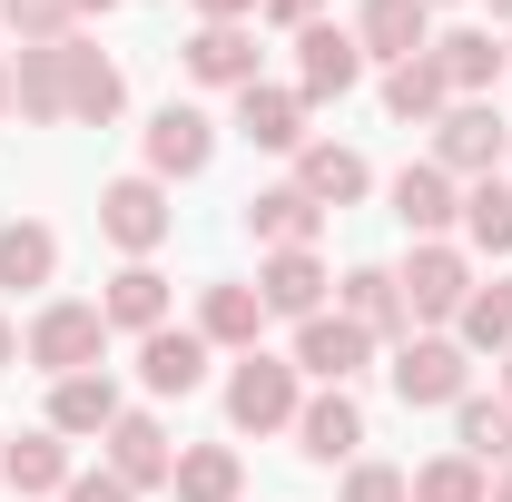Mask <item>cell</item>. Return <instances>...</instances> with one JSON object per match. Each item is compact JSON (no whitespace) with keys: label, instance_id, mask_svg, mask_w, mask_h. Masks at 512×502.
<instances>
[{"label":"cell","instance_id":"6da1fadb","mask_svg":"<svg viewBox=\"0 0 512 502\" xmlns=\"http://www.w3.org/2000/svg\"><path fill=\"white\" fill-rule=\"evenodd\" d=\"M512 158V119L493 99H453L444 119H434V168H444L453 188H473V178H503Z\"/></svg>","mask_w":512,"mask_h":502},{"label":"cell","instance_id":"7a4b0ae2","mask_svg":"<svg viewBox=\"0 0 512 502\" xmlns=\"http://www.w3.org/2000/svg\"><path fill=\"white\" fill-rule=\"evenodd\" d=\"M296 404H306V375L286 365V355H237V375H227V424L237 434H296Z\"/></svg>","mask_w":512,"mask_h":502},{"label":"cell","instance_id":"3957f363","mask_svg":"<svg viewBox=\"0 0 512 502\" xmlns=\"http://www.w3.org/2000/svg\"><path fill=\"white\" fill-rule=\"evenodd\" d=\"M20 355H30V365H40L50 384H60V375H89V365L109 355V315H99V306H79V296H60V306H40V315H30Z\"/></svg>","mask_w":512,"mask_h":502},{"label":"cell","instance_id":"277c9868","mask_svg":"<svg viewBox=\"0 0 512 502\" xmlns=\"http://www.w3.org/2000/svg\"><path fill=\"white\" fill-rule=\"evenodd\" d=\"M394 286H404V315H414V335H424V325H453V315H463V296H473V256L444 247V237H424V247L394 266Z\"/></svg>","mask_w":512,"mask_h":502},{"label":"cell","instance_id":"5b68a950","mask_svg":"<svg viewBox=\"0 0 512 502\" xmlns=\"http://www.w3.org/2000/svg\"><path fill=\"white\" fill-rule=\"evenodd\" d=\"M394 394H404V414L463 404V394H473V355H463L453 335H404V345H394Z\"/></svg>","mask_w":512,"mask_h":502},{"label":"cell","instance_id":"8992f818","mask_svg":"<svg viewBox=\"0 0 512 502\" xmlns=\"http://www.w3.org/2000/svg\"><path fill=\"white\" fill-rule=\"evenodd\" d=\"M168 227H178V207H168V188L138 168V178H109L99 188V237L109 247H128V256H158L168 247Z\"/></svg>","mask_w":512,"mask_h":502},{"label":"cell","instance_id":"52a82bcc","mask_svg":"<svg viewBox=\"0 0 512 502\" xmlns=\"http://www.w3.org/2000/svg\"><path fill=\"white\" fill-rule=\"evenodd\" d=\"M286 365H296V375H316V384H355L365 365H375V335H365L355 315H306Z\"/></svg>","mask_w":512,"mask_h":502},{"label":"cell","instance_id":"ba28073f","mask_svg":"<svg viewBox=\"0 0 512 502\" xmlns=\"http://www.w3.org/2000/svg\"><path fill=\"white\" fill-rule=\"evenodd\" d=\"M296 453L306 463H365V404L345 394V384H325L296 404Z\"/></svg>","mask_w":512,"mask_h":502},{"label":"cell","instance_id":"9c48e42d","mask_svg":"<svg viewBox=\"0 0 512 502\" xmlns=\"http://www.w3.org/2000/svg\"><path fill=\"white\" fill-rule=\"evenodd\" d=\"M207 158H217V119L168 99V109L148 119V178H158V188H168V178H207Z\"/></svg>","mask_w":512,"mask_h":502},{"label":"cell","instance_id":"30bf717a","mask_svg":"<svg viewBox=\"0 0 512 502\" xmlns=\"http://www.w3.org/2000/svg\"><path fill=\"white\" fill-rule=\"evenodd\" d=\"M99 443H109V473H119L128 493H158V483L178 473V443H168V424H158V414H138V404H128V414H119Z\"/></svg>","mask_w":512,"mask_h":502},{"label":"cell","instance_id":"8fae6325","mask_svg":"<svg viewBox=\"0 0 512 502\" xmlns=\"http://www.w3.org/2000/svg\"><path fill=\"white\" fill-rule=\"evenodd\" d=\"M365 79V50H355V30H335V20H306L296 30V99H345Z\"/></svg>","mask_w":512,"mask_h":502},{"label":"cell","instance_id":"7c38bea8","mask_svg":"<svg viewBox=\"0 0 512 502\" xmlns=\"http://www.w3.org/2000/svg\"><path fill=\"white\" fill-rule=\"evenodd\" d=\"M325 286H335V276H325L316 247H266V266H256L266 315H296V325H306V315H325Z\"/></svg>","mask_w":512,"mask_h":502},{"label":"cell","instance_id":"4fadbf2b","mask_svg":"<svg viewBox=\"0 0 512 502\" xmlns=\"http://www.w3.org/2000/svg\"><path fill=\"white\" fill-rule=\"evenodd\" d=\"M355 50H365V60H424V50H434V10H424V0H365V10H355Z\"/></svg>","mask_w":512,"mask_h":502},{"label":"cell","instance_id":"5bb4252c","mask_svg":"<svg viewBox=\"0 0 512 502\" xmlns=\"http://www.w3.org/2000/svg\"><path fill=\"white\" fill-rule=\"evenodd\" d=\"M394 217H404V237L424 247V237L463 227V188H453L434 158H414V168H394Z\"/></svg>","mask_w":512,"mask_h":502},{"label":"cell","instance_id":"9a60e30c","mask_svg":"<svg viewBox=\"0 0 512 502\" xmlns=\"http://www.w3.org/2000/svg\"><path fill=\"white\" fill-rule=\"evenodd\" d=\"M237 138H247V148H276V158H296V148H306V99L276 89V79H247V89H237Z\"/></svg>","mask_w":512,"mask_h":502},{"label":"cell","instance_id":"2e32d148","mask_svg":"<svg viewBox=\"0 0 512 502\" xmlns=\"http://www.w3.org/2000/svg\"><path fill=\"white\" fill-rule=\"evenodd\" d=\"M207 355H217V345H207L197 325H158V335H138V384H148V394H197V384H207Z\"/></svg>","mask_w":512,"mask_h":502},{"label":"cell","instance_id":"e0dca14e","mask_svg":"<svg viewBox=\"0 0 512 502\" xmlns=\"http://www.w3.org/2000/svg\"><path fill=\"white\" fill-rule=\"evenodd\" d=\"M335 315H355V325H365V335H394V345H404V335H414V315H404V286H394V266H345V276H335Z\"/></svg>","mask_w":512,"mask_h":502},{"label":"cell","instance_id":"ac0fdd59","mask_svg":"<svg viewBox=\"0 0 512 502\" xmlns=\"http://www.w3.org/2000/svg\"><path fill=\"white\" fill-rule=\"evenodd\" d=\"M128 404H119V384H109V365H89V375H60L50 384V434L69 443H89V434H109Z\"/></svg>","mask_w":512,"mask_h":502},{"label":"cell","instance_id":"d6986e66","mask_svg":"<svg viewBox=\"0 0 512 502\" xmlns=\"http://www.w3.org/2000/svg\"><path fill=\"white\" fill-rule=\"evenodd\" d=\"M424 60L444 69V89H453V99H493V79L512 69V50L493 40V30H444Z\"/></svg>","mask_w":512,"mask_h":502},{"label":"cell","instance_id":"ffe728a7","mask_svg":"<svg viewBox=\"0 0 512 502\" xmlns=\"http://www.w3.org/2000/svg\"><path fill=\"white\" fill-rule=\"evenodd\" d=\"M99 315H109V335H158L168 325V276L148 256H128L119 276H109V296H99Z\"/></svg>","mask_w":512,"mask_h":502},{"label":"cell","instance_id":"44dd1931","mask_svg":"<svg viewBox=\"0 0 512 502\" xmlns=\"http://www.w3.org/2000/svg\"><path fill=\"white\" fill-rule=\"evenodd\" d=\"M119 109H128L119 60H109V50H89V40H69V119H79V128H109Z\"/></svg>","mask_w":512,"mask_h":502},{"label":"cell","instance_id":"7402d4cb","mask_svg":"<svg viewBox=\"0 0 512 502\" xmlns=\"http://www.w3.org/2000/svg\"><path fill=\"white\" fill-rule=\"evenodd\" d=\"M316 227H325V207L296 188V178L247 197V237H256V247H316Z\"/></svg>","mask_w":512,"mask_h":502},{"label":"cell","instance_id":"603a6c76","mask_svg":"<svg viewBox=\"0 0 512 502\" xmlns=\"http://www.w3.org/2000/svg\"><path fill=\"white\" fill-rule=\"evenodd\" d=\"M296 188L316 197V207H355V197L375 188V168H365L355 148H335V138H306V148H296Z\"/></svg>","mask_w":512,"mask_h":502},{"label":"cell","instance_id":"cb8c5ba5","mask_svg":"<svg viewBox=\"0 0 512 502\" xmlns=\"http://www.w3.org/2000/svg\"><path fill=\"white\" fill-rule=\"evenodd\" d=\"M0 483L30 502V493H69V434H20V443H0Z\"/></svg>","mask_w":512,"mask_h":502},{"label":"cell","instance_id":"d4e9b609","mask_svg":"<svg viewBox=\"0 0 512 502\" xmlns=\"http://www.w3.org/2000/svg\"><path fill=\"white\" fill-rule=\"evenodd\" d=\"M10 109H20V119H69V40L20 50V69H10Z\"/></svg>","mask_w":512,"mask_h":502},{"label":"cell","instance_id":"484cf974","mask_svg":"<svg viewBox=\"0 0 512 502\" xmlns=\"http://www.w3.org/2000/svg\"><path fill=\"white\" fill-rule=\"evenodd\" d=\"M168 493H178V502H247V463H237V443H188L178 473H168Z\"/></svg>","mask_w":512,"mask_h":502},{"label":"cell","instance_id":"4316f807","mask_svg":"<svg viewBox=\"0 0 512 502\" xmlns=\"http://www.w3.org/2000/svg\"><path fill=\"white\" fill-rule=\"evenodd\" d=\"M197 335L227 345V355H256V335H266V296H256V286H207V296H197Z\"/></svg>","mask_w":512,"mask_h":502},{"label":"cell","instance_id":"83f0119b","mask_svg":"<svg viewBox=\"0 0 512 502\" xmlns=\"http://www.w3.org/2000/svg\"><path fill=\"white\" fill-rule=\"evenodd\" d=\"M188 79H207V89H247V79H256V30L197 20V40H188Z\"/></svg>","mask_w":512,"mask_h":502},{"label":"cell","instance_id":"f1b7e54d","mask_svg":"<svg viewBox=\"0 0 512 502\" xmlns=\"http://www.w3.org/2000/svg\"><path fill=\"white\" fill-rule=\"evenodd\" d=\"M453 345L463 355H512V276H473V296H463V315H453Z\"/></svg>","mask_w":512,"mask_h":502},{"label":"cell","instance_id":"f546056e","mask_svg":"<svg viewBox=\"0 0 512 502\" xmlns=\"http://www.w3.org/2000/svg\"><path fill=\"white\" fill-rule=\"evenodd\" d=\"M384 109H394L404 128H434V119L453 109L444 69H434V60H394V69H384Z\"/></svg>","mask_w":512,"mask_h":502},{"label":"cell","instance_id":"4dcf8cb0","mask_svg":"<svg viewBox=\"0 0 512 502\" xmlns=\"http://www.w3.org/2000/svg\"><path fill=\"white\" fill-rule=\"evenodd\" d=\"M453 443H463L483 473L512 463V404H503V394H463V404H453Z\"/></svg>","mask_w":512,"mask_h":502},{"label":"cell","instance_id":"1f68e13d","mask_svg":"<svg viewBox=\"0 0 512 502\" xmlns=\"http://www.w3.org/2000/svg\"><path fill=\"white\" fill-rule=\"evenodd\" d=\"M60 276V237L40 217H10L0 227V286H50Z\"/></svg>","mask_w":512,"mask_h":502},{"label":"cell","instance_id":"d6a6232c","mask_svg":"<svg viewBox=\"0 0 512 502\" xmlns=\"http://www.w3.org/2000/svg\"><path fill=\"white\" fill-rule=\"evenodd\" d=\"M463 237L483 256H512V178H473L463 188Z\"/></svg>","mask_w":512,"mask_h":502},{"label":"cell","instance_id":"836d02e7","mask_svg":"<svg viewBox=\"0 0 512 502\" xmlns=\"http://www.w3.org/2000/svg\"><path fill=\"white\" fill-rule=\"evenodd\" d=\"M414 483V502H493V473L473 463V453H434L424 473H404Z\"/></svg>","mask_w":512,"mask_h":502},{"label":"cell","instance_id":"e575fe53","mask_svg":"<svg viewBox=\"0 0 512 502\" xmlns=\"http://www.w3.org/2000/svg\"><path fill=\"white\" fill-rule=\"evenodd\" d=\"M0 20L20 30V50H50V40L79 30V10H69V0H0Z\"/></svg>","mask_w":512,"mask_h":502},{"label":"cell","instance_id":"d590c367","mask_svg":"<svg viewBox=\"0 0 512 502\" xmlns=\"http://www.w3.org/2000/svg\"><path fill=\"white\" fill-rule=\"evenodd\" d=\"M345 502H414V483H404L394 463H355V473H345Z\"/></svg>","mask_w":512,"mask_h":502},{"label":"cell","instance_id":"8d00e7d4","mask_svg":"<svg viewBox=\"0 0 512 502\" xmlns=\"http://www.w3.org/2000/svg\"><path fill=\"white\" fill-rule=\"evenodd\" d=\"M60 502H138V493H128L119 473L99 463V473H69V493H60Z\"/></svg>","mask_w":512,"mask_h":502},{"label":"cell","instance_id":"74e56055","mask_svg":"<svg viewBox=\"0 0 512 502\" xmlns=\"http://www.w3.org/2000/svg\"><path fill=\"white\" fill-rule=\"evenodd\" d=\"M256 20H276V30H306V20H325V0H266Z\"/></svg>","mask_w":512,"mask_h":502},{"label":"cell","instance_id":"f35d334b","mask_svg":"<svg viewBox=\"0 0 512 502\" xmlns=\"http://www.w3.org/2000/svg\"><path fill=\"white\" fill-rule=\"evenodd\" d=\"M256 10H266V0H197V20H227V30H247Z\"/></svg>","mask_w":512,"mask_h":502},{"label":"cell","instance_id":"ab89813d","mask_svg":"<svg viewBox=\"0 0 512 502\" xmlns=\"http://www.w3.org/2000/svg\"><path fill=\"white\" fill-rule=\"evenodd\" d=\"M10 355H20V325H10V315H0V375H10Z\"/></svg>","mask_w":512,"mask_h":502},{"label":"cell","instance_id":"60d3db41","mask_svg":"<svg viewBox=\"0 0 512 502\" xmlns=\"http://www.w3.org/2000/svg\"><path fill=\"white\" fill-rule=\"evenodd\" d=\"M69 10H79V20H109V10H119V0H69Z\"/></svg>","mask_w":512,"mask_h":502},{"label":"cell","instance_id":"b9f144b4","mask_svg":"<svg viewBox=\"0 0 512 502\" xmlns=\"http://www.w3.org/2000/svg\"><path fill=\"white\" fill-rule=\"evenodd\" d=\"M493 502H512V463H503V473H493Z\"/></svg>","mask_w":512,"mask_h":502},{"label":"cell","instance_id":"7bdbcfd3","mask_svg":"<svg viewBox=\"0 0 512 502\" xmlns=\"http://www.w3.org/2000/svg\"><path fill=\"white\" fill-rule=\"evenodd\" d=\"M0 109H10V60H0Z\"/></svg>","mask_w":512,"mask_h":502},{"label":"cell","instance_id":"ee69618b","mask_svg":"<svg viewBox=\"0 0 512 502\" xmlns=\"http://www.w3.org/2000/svg\"><path fill=\"white\" fill-rule=\"evenodd\" d=\"M503 404H512V355H503Z\"/></svg>","mask_w":512,"mask_h":502},{"label":"cell","instance_id":"f6af8a7d","mask_svg":"<svg viewBox=\"0 0 512 502\" xmlns=\"http://www.w3.org/2000/svg\"><path fill=\"white\" fill-rule=\"evenodd\" d=\"M493 20H512V0H493Z\"/></svg>","mask_w":512,"mask_h":502},{"label":"cell","instance_id":"bcb514c9","mask_svg":"<svg viewBox=\"0 0 512 502\" xmlns=\"http://www.w3.org/2000/svg\"><path fill=\"white\" fill-rule=\"evenodd\" d=\"M424 10H444V0H424Z\"/></svg>","mask_w":512,"mask_h":502}]
</instances>
